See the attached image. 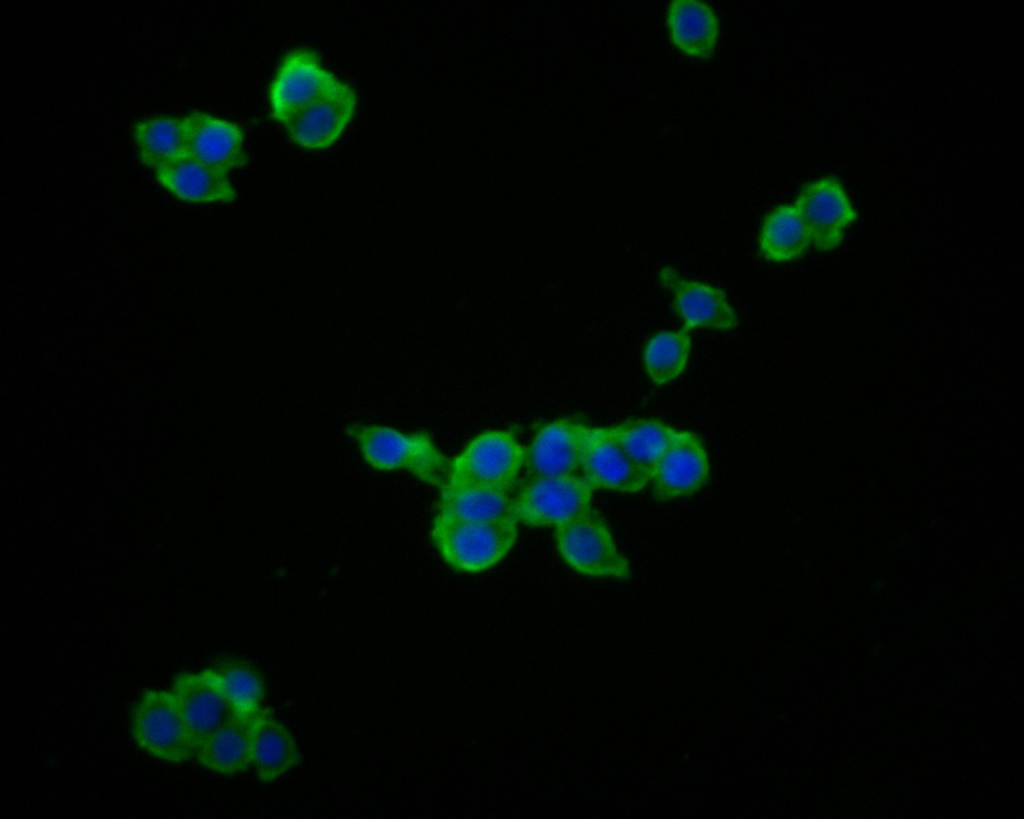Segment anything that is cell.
<instances>
[{
  "label": "cell",
  "mask_w": 1024,
  "mask_h": 819,
  "mask_svg": "<svg viewBox=\"0 0 1024 819\" xmlns=\"http://www.w3.org/2000/svg\"><path fill=\"white\" fill-rule=\"evenodd\" d=\"M513 516L489 521H461L436 515L431 539L442 558L453 568L480 572L499 562L517 539Z\"/></svg>",
  "instance_id": "cell-2"
},
{
  "label": "cell",
  "mask_w": 1024,
  "mask_h": 819,
  "mask_svg": "<svg viewBox=\"0 0 1024 819\" xmlns=\"http://www.w3.org/2000/svg\"><path fill=\"white\" fill-rule=\"evenodd\" d=\"M132 136L140 161L153 170L188 155L185 122L158 117L137 122Z\"/></svg>",
  "instance_id": "cell-21"
},
{
  "label": "cell",
  "mask_w": 1024,
  "mask_h": 819,
  "mask_svg": "<svg viewBox=\"0 0 1024 819\" xmlns=\"http://www.w3.org/2000/svg\"><path fill=\"white\" fill-rule=\"evenodd\" d=\"M580 469L593 491L636 493L650 483V476L627 457L608 427L587 426Z\"/></svg>",
  "instance_id": "cell-11"
},
{
  "label": "cell",
  "mask_w": 1024,
  "mask_h": 819,
  "mask_svg": "<svg viewBox=\"0 0 1024 819\" xmlns=\"http://www.w3.org/2000/svg\"><path fill=\"white\" fill-rule=\"evenodd\" d=\"M172 692L199 747L236 714L215 669L179 674Z\"/></svg>",
  "instance_id": "cell-9"
},
{
  "label": "cell",
  "mask_w": 1024,
  "mask_h": 819,
  "mask_svg": "<svg viewBox=\"0 0 1024 819\" xmlns=\"http://www.w3.org/2000/svg\"><path fill=\"white\" fill-rule=\"evenodd\" d=\"M691 341L685 331H663L652 337L644 351V365L656 385L675 379L685 368Z\"/></svg>",
  "instance_id": "cell-24"
},
{
  "label": "cell",
  "mask_w": 1024,
  "mask_h": 819,
  "mask_svg": "<svg viewBox=\"0 0 1024 819\" xmlns=\"http://www.w3.org/2000/svg\"><path fill=\"white\" fill-rule=\"evenodd\" d=\"M301 760L290 731L268 709H261L253 730V765L262 781L271 782Z\"/></svg>",
  "instance_id": "cell-19"
},
{
  "label": "cell",
  "mask_w": 1024,
  "mask_h": 819,
  "mask_svg": "<svg viewBox=\"0 0 1024 819\" xmlns=\"http://www.w3.org/2000/svg\"><path fill=\"white\" fill-rule=\"evenodd\" d=\"M357 105L355 91L341 82L284 124L287 134L305 149H325L334 144L352 119Z\"/></svg>",
  "instance_id": "cell-12"
},
{
  "label": "cell",
  "mask_w": 1024,
  "mask_h": 819,
  "mask_svg": "<svg viewBox=\"0 0 1024 819\" xmlns=\"http://www.w3.org/2000/svg\"><path fill=\"white\" fill-rule=\"evenodd\" d=\"M627 457L650 478L677 429L657 420L634 419L608 427Z\"/></svg>",
  "instance_id": "cell-22"
},
{
  "label": "cell",
  "mask_w": 1024,
  "mask_h": 819,
  "mask_svg": "<svg viewBox=\"0 0 1024 819\" xmlns=\"http://www.w3.org/2000/svg\"><path fill=\"white\" fill-rule=\"evenodd\" d=\"M437 515L461 521H489L512 515L511 492L452 485L440 488Z\"/></svg>",
  "instance_id": "cell-20"
},
{
  "label": "cell",
  "mask_w": 1024,
  "mask_h": 819,
  "mask_svg": "<svg viewBox=\"0 0 1024 819\" xmlns=\"http://www.w3.org/2000/svg\"><path fill=\"white\" fill-rule=\"evenodd\" d=\"M236 714H253L262 709L265 687L262 676L243 661H225L215 669Z\"/></svg>",
  "instance_id": "cell-25"
},
{
  "label": "cell",
  "mask_w": 1024,
  "mask_h": 819,
  "mask_svg": "<svg viewBox=\"0 0 1024 819\" xmlns=\"http://www.w3.org/2000/svg\"><path fill=\"white\" fill-rule=\"evenodd\" d=\"M708 475V456L699 437L677 430L652 471L653 497L665 502L692 494L702 488Z\"/></svg>",
  "instance_id": "cell-10"
},
{
  "label": "cell",
  "mask_w": 1024,
  "mask_h": 819,
  "mask_svg": "<svg viewBox=\"0 0 1024 819\" xmlns=\"http://www.w3.org/2000/svg\"><path fill=\"white\" fill-rule=\"evenodd\" d=\"M135 743L148 754L170 763L189 761L199 746L172 691L147 690L131 716Z\"/></svg>",
  "instance_id": "cell-3"
},
{
  "label": "cell",
  "mask_w": 1024,
  "mask_h": 819,
  "mask_svg": "<svg viewBox=\"0 0 1024 819\" xmlns=\"http://www.w3.org/2000/svg\"><path fill=\"white\" fill-rule=\"evenodd\" d=\"M582 475L532 476L512 497V515L531 527L558 526L592 508Z\"/></svg>",
  "instance_id": "cell-5"
},
{
  "label": "cell",
  "mask_w": 1024,
  "mask_h": 819,
  "mask_svg": "<svg viewBox=\"0 0 1024 819\" xmlns=\"http://www.w3.org/2000/svg\"><path fill=\"white\" fill-rule=\"evenodd\" d=\"M349 436L365 463L380 472L406 471L421 482L441 488L450 460L425 432L405 433L380 424H351Z\"/></svg>",
  "instance_id": "cell-1"
},
{
  "label": "cell",
  "mask_w": 1024,
  "mask_h": 819,
  "mask_svg": "<svg viewBox=\"0 0 1024 819\" xmlns=\"http://www.w3.org/2000/svg\"><path fill=\"white\" fill-rule=\"evenodd\" d=\"M820 252L837 248L845 229L857 219L843 184L833 176L821 177L807 184L794 203Z\"/></svg>",
  "instance_id": "cell-8"
},
{
  "label": "cell",
  "mask_w": 1024,
  "mask_h": 819,
  "mask_svg": "<svg viewBox=\"0 0 1024 819\" xmlns=\"http://www.w3.org/2000/svg\"><path fill=\"white\" fill-rule=\"evenodd\" d=\"M562 558L575 570L590 576L627 579L629 562L618 551L605 522L592 508L555 527Z\"/></svg>",
  "instance_id": "cell-6"
},
{
  "label": "cell",
  "mask_w": 1024,
  "mask_h": 819,
  "mask_svg": "<svg viewBox=\"0 0 1024 819\" xmlns=\"http://www.w3.org/2000/svg\"><path fill=\"white\" fill-rule=\"evenodd\" d=\"M659 278L672 294L685 331L699 327L729 330L737 325L736 314L719 288L685 279L670 267L663 268Z\"/></svg>",
  "instance_id": "cell-13"
},
{
  "label": "cell",
  "mask_w": 1024,
  "mask_h": 819,
  "mask_svg": "<svg viewBox=\"0 0 1024 819\" xmlns=\"http://www.w3.org/2000/svg\"><path fill=\"white\" fill-rule=\"evenodd\" d=\"M183 120L189 156L224 173L246 164L244 132L238 124L201 111Z\"/></svg>",
  "instance_id": "cell-14"
},
{
  "label": "cell",
  "mask_w": 1024,
  "mask_h": 819,
  "mask_svg": "<svg viewBox=\"0 0 1024 819\" xmlns=\"http://www.w3.org/2000/svg\"><path fill=\"white\" fill-rule=\"evenodd\" d=\"M812 243L811 236L795 205H781L766 217L759 236L763 256L785 262L800 257Z\"/></svg>",
  "instance_id": "cell-23"
},
{
  "label": "cell",
  "mask_w": 1024,
  "mask_h": 819,
  "mask_svg": "<svg viewBox=\"0 0 1024 819\" xmlns=\"http://www.w3.org/2000/svg\"><path fill=\"white\" fill-rule=\"evenodd\" d=\"M260 711L227 720L200 745L199 763L228 776L247 770L253 764V730Z\"/></svg>",
  "instance_id": "cell-17"
},
{
  "label": "cell",
  "mask_w": 1024,
  "mask_h": 819,
  "mask_svg": "<svg viewBox=\"0 0 1024 819\" xmlns=\"http://www.w3.org/2000/svg\"><path fill=\"white\" fill-rule=\"evenodd\" d=\"M160 186L176 198L191 203H229L237 192L227 173L189 155L153 170Z\"/></svg>",
  "instance_id": "cell-16"
},
{
  "label": "cell",
  "mask_w": 1024,
  "mask_h": 819,
  "mask_svg": "<svg viewBox=\"0 0 1024 819\" xmlns=\"http://www.w3.org/2000/svg\"><path fill=\"white\" fill-rule=\"evenodd\" d=\"M525 463V449L503 430L485 431L450 460L445 483L511 492Z\"/></svg>",
  "instance_id": "cell-4"
},
{
  "label": "cell",
  "mask_w": 1024,
  "mask_h": 819,
  "mask_svg": "<svg viewBox=\"0 0 1024 819\" xmlns=\"http://www.w3.org/2000/svg\"><path fill=\"white\" fill-rule=\"evenodd\" d=\"M342 81L325 69L311 50L296 49L282 60L269 87L274 119L283 125Z\"/></svg>",
  "instance_id": "cell-7"
},
{
  "label": "cell",
  "mask_w": 1024,
  "mask_h": 819,
  "mask_svg": "<svg viewBox=\"0 0 1024 819\" xmlns=\"http://www.w3.org/2000/svg\"><path fill=\"white\" fill-rule=\"evenodd\" d=\"M587 425L571 419L545 424L525 450L532 476L574 474L580 468Z\"/></svg>",
  "instance_id": "cell-15"
},
{
  "label": "cell",
  "mask_w": 1024,
  "mask_h": 819,
  "mask_svg": "<svg viewBox=\"0 0 1024 819\" xmlns=\"http://www.w3.org/2000/svg\"><path fill=\"white\" fill-rule=\"evenodd\" d=\"M672 43L694 58L712 55L719 34L718 19L712 8L702 1H672L666 14Z\"/></svg>",
  "instance_id": "cell-18"
}]
</instances>
